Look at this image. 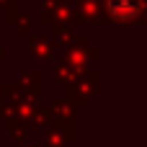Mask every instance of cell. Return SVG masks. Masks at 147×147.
I'll return each instance as SVG.
<instances>
[{
    "label": "cell",
    "instance_id": "6da1fadb",
    "mask_svg": "<svg viewBox=\"0 0 147 147\" xmlns=\"http://www.w3.org/2000/svg\"><path fill=\"white\" fill-rule=\"evenodd\" d=\"M109 10L116 21H132L140 13V0H109Z\"/></svg>",
    "mask_w": 147,
    "mask_h": 147
}]
</instances>
